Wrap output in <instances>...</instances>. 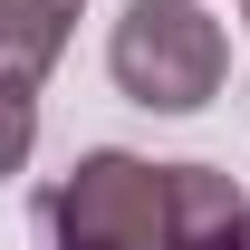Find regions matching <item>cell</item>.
Here are the masks:
<instances>
[{
    "mask_svg": "<svg viewBox=\"0 0 250 250\" xmlns=\"http://www.w3.org/2000/svg\"><path fill=\"white\" fill-rule=\"evenodd\" d=\"M183 241V164L77 154L39 202V250H173Z\"/></svg>",
    "mask_w": 250,
    "mask_h": 250,
    "instance_id": "cell-1",
    "label": "cell"
},
{
    "mask_svg": "<svg viewBox=\"0 0 250 250\" xmlns=\"http://www.w3.org/2000/svg\"><path fill=\"white\" fill-rule=\"evenodd\" d=\"M221 67H231V39L202 0H125L116 39H106V77H116L135 106L154 116H192L221 96Z\"/></svg>",
    "mask_w": 250,
    "mask_h": 250,
    "instance_id": "cell-2",
    "label": "cell"
},
{
    "mask_svg": "<svg viewBox=\"0 0 250 250\" xmlns=\"http://www.w3.org/2000/svg\"><path fill=\"white\" fill-rule=\"evenodd\" d=\"M67 0H0V77H20V87H39L48 67H58L67 48Z\"/></svg>",
    "mask_w": 250,
    "mask_h": 250,
    "instance_id": "cell-3",
    "label": "cell"
},
{
    "mask_svg": "<svg viewBox=\"0 0 250 250\" xmlns=\"http://www.w3.org/2000/svg\"><path fill=\"white\" fill-rule=\"evenodd\" d=\"M241 221H250L241 183L212 164H183V241L173 250H241Z\"/></svg>",
    "mask_w": 250,
    "mask_h": 250,
    "instance_id": "cell-4",
    "label": "cell"
},
{
    "mask_svg": "<svg viewBox=\"0 0 250 250\" xmlns=\"http://www.w3.org/2000/svg\"><path fill=\"white\" fill-rule=\"evenodd\" d=\"M39 145V87H20V77H0V173H20Z\"/></svg>",
    "mask_w": 250,
    "mask_h": 250,
    "instance_id": "cell-5",
    "label": "cell"
},
{
    "mask_svg": "<svg viewBox=\"0 0 250 250\" xmlns=\"http://www.w3.org/2000/svg\"><path fill=\"white\" fill-rule=\"evenodd\" d=\"M241 250H250V221H241Z\"/></svg>",
    "mask_w": 250,
    "mask_h": 250,
    "instance_id": "cell-6",
    "label": "cell"
},
{
    "mask_svg": "<svg viewBox=\"0 0 250 250\" xmlns=\"http://www.w3.org/2000/svg\"><path fill=\"white\" fill-rule=\"evenodd\" d=\"M67 10H87V0H67Z\"/></svg>",
    "mask_w": 250,
    "mask_h": 250,
    "instance_id": "cell-7",
    "label": "cell"
},
{
    "mask_svg": "<svg viewBox=\"0 0 250 250\" xmlns=\"http://www.w3.org/2000/svg\"><path fill=\"white\" fill-rule=\"evenodd\" d=\"M241 10H250V0H241Z\"/></svg>",
    "mask_w": 250,
    "mask_h": 250,
    "instance_id": "cell-8",
    "label": "cell"
}]
</instances>
